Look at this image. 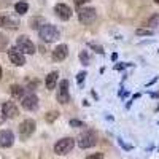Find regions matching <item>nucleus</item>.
Here are the masks:
<instances>
[{
  "mask_svg": "<svg viewBox=\"0 0 159 159\" xmlns=\"http://www.w3.org/2000/svg\"><path fill=\"white\" fill-rule=\"evenodd\" d=\"M38 37L43 40V42L46 43H52V42H56V40L61 37V32L57 30L56 25H52V24H42L40 25V29H38Z\"/></svg>",
  "mask_w": 159,
  "mask_h": 159,
  "instance_id": "1",
  "label": "nucleus"
},
{
  "mask_svg": "<svg viewBox=\"0 0 159 159\" xmlns=\"http://www.w3.org/2000/svg\"><path fill=\"white\" fill-rule=\"evenodd\" d=\"M73 147H75V140L72 137H64L57 140V143L54 145V153L57 156H65L73 150Z\"/></svg>",
  "mask_w": 159,
  "mask_h": 159,
  "instance_id": "2",
  "label": "nucleus"
},
{
  "mask_svg": "<svg viewBox=\"0 0 159 159\" xmlns=\"http://www.w3.org/2000/svg\"><path fill=\"white\" fill-rule=\"evenodd\" d=\"M96 18H97V11H96V8H91V7H83L81 10L78 11V19H80V22H83V24H92L96 21Z\"/></svg>",
  "mask_w": 159,
  "mask_h": 159,
  "instance_id": "3",
  "label": "nucleus"
},
{
  "mask_svg": "<svg viewBox=\"0 0 159 159\" xmlns=\"http://www.w3.org/2000/svg\"><path fill=\"white\" fill-rule=\"evenodd\" d=\"M96 143H97V135L94 132H84V134H81L78 139V147L81 150H88V148L96 147Z\"/></svg>",
  "mask_w": 159,
  "mask_h": 159,
  "instance_id": "4",
  "label": "nucleus"
},
{
  "mask_svg": "<svg viewBox=\"0 0 159 159\" xmlns=\"http://www.w3.org/2000/svg\"><path fill=\"white\" fill-rule=\"evenodd\" d=\"M16 46L24 54H34L35 52V45L32 43V40L27 35H19V38L16 40Z\"/></svg>",
  "mask_w": 159,
  "mask_h": 159,
  "instance_id": "5",
  "label": "nucleus"
},
{
  "mask_svg": "<svg viewBox=\"0 0 159 159\" xmlns=\"http://www.w3.org/2000/svg\"><path fill=\"white\" fill-rule=\"evenodd\" d=\"M21 105L24 110L27 111H35L38 108V97L34 94V92H29V94H24L21 97Z\"/></svg>",
  "mask_w": 159,
  "mask_h": 159,
  "instance_id": "6",
  "label": "nucleus"
},
{
  "mask_svg": "<svg viewBox=\"0 0 159 159\" xmlns=\"http://www.w3.org/2000/svg\"><path fill=\"white\" fill-rule=\"evenodd\" d=\"M8 57H10L11 64H15L16 67H22L25 64V54L18 46H13V48L8 49Z\"/></svg>",
  "mask_w": 159,
  "mask_h": 159,
  "instance_id": "7",
  "label": "nucleus"
},
{
  "mask_svg": "<svg viewBox=\"0 0 159 159\" xmlns=\"http://www.w3.org/2000/svg\"><path fill=\"white\" fill-rule=\"evenodd\" d=\"M57 102L62 105H67L70 102V91H69V81L62 80L57 88Z\"/></svg>",
  "mask_w": 159,
  "mask_h": 159,
  "instance_id": "8",
  "label": "nucleus"
},
{
  "mask_svg": "<svg viewBox=\"0 0 159 159\" xmlns=\"http://www.w3.org/2000/svg\"><path fill=\"white\" fill-rule=\"evenodd\" d=\"M35 129H37V123L34 121V119H24V121L19 124V135L22 139H27L35 132Z\"/></svg>",
  "mask_w": 159,
  "mask_h": 159,
  "instance_id": "9",
  "label": "nucleus"
},
{
  "mask_svg": "<svg viewBox=\"0 0 159 159\" xmlns=\"http://www.w3.org/2000/svg\"><path fill=\"white\" fill-rule=\"evenodd\" d=\"M15 143V134L10 129L0 130V148H10Z\"/></svg>",
  "mask_w": 159,
  "mask_h": 159,
  "instance_id": "10",
  "label": "nucleus"
},
{
  "mask_svg": "<svg viewBox=\"0 0 159 159\" xmlns=\"http://www.w3.org/2000/svg\"><path fill=\"white\" fill-rule=\"evenodd\" d=\"M54 13L57 15V18H61L62 21H69L72 18V8L69 5H65V3H57L54 7Z\"/></svg>",
  "mask_w": 159,
  "mask_h": 159,
  "instance_id": "11",
  "label": "nucleus"
},
{
  "mask_svg": "<svg viewBox=\"0 0 159 159\" xmlns=\"http://www.w3.org/2000/svg\"><path fill=\"white\" fill-rule=\"evenodd\" d=\"M0 27L10 29V30H16L19 27V22L16 18H11L8 15H0Z\"/></svg>",
  "mask_w": 159,
  "mask_h": 159,
  "instance_id": "12",
  "label": "nucleus"
},
{
  "mask_svg": "<svg viewBox=\"0 0 159 159\" xmlns=\"http://www.w3.org/2000/svg\"><path fill=\"white\" fill-rule=\"evenodd\" d=\"M67 56H69V46L65 43L57 45L54 49H52V61H56V62H62Z\"/></svg>",
  "mask_w": 159,
  "mask_h": 159,
  "instance_id": "13",
  "label": "nucleus"
},
{
  "mask_svg": "<svg viewBox=\"0 0 159 159\" xmlns=\"http://www.w3.org/2000/svg\"><path fill=\"white\" fill-rule=\"evenodd\" d=\"M2 110H3V115L7 119H13L18 116V107L15 102H3L2 103Z\"/></svg>",
  "mask_w": 159,
  "mask_h": 159,
  "instance_id": "14",
  "label": "nucleus"
},
{
  "mask_svg": "<svg viewBox=\"0 0 159 159\" xmlns=\"http://www.w3.org/2000/svg\"><path fill=\"white\" fill-rule=\"evenodd\" d=\"M57 76H59V73L57 72H51L48 76H46V81H45V84H46V89H54L56 88V84H57Z\"/></svg>",
  "mask_w": 159,
  "mask_h": 159,
  "instance_id": "15",
  "label": "nucleus"
},
{
  "mask_svg": "<svg viewBox=\"0 0 159 159\" xmlns=\"http://www.w3.org/2000/svg\"><path fill=\"white\" fill-rule=\"evenodd\" d=\"M11 96L15 97V99H19L24 96V88L19 86V84H13L11 86Z\"/></svg>",
  "mask_w": 159,
  "mask_h": 159,
  "instance_id": "16",
  "label": "nucleus"
},
{
  "mask_svg": "<svg viewBox=\"0 0 159 159\" xmlns=\"http://www.w3.org/2000/svg\"><path fill=\"white\" fill-rule=\"evenodd\" d=\"M15 10H16L18 15H25V13H27V10H29V5L25 3V2H18V3L15 5Z\"/></svg>",
  "mask_w": 159,
  "mask_h": 159,
  "instance_id": "17",
  "label": "nucleus"
},
{
  "mask_svg": "<svg viewBox=\"0 0 159 159\" xmlns=\"http://www.w3.org/2000/svg\"><path fill=\"white\" fill-rule=\"evenodd\" d=\"M157 25H159V15H154V16H151V18H150V21H148V27L156 29Z\"/></svg>",
  "mask_w": 159,
  "mask_h": 159,
  "instance_id": "18",
  "label": "nucleus"
},
{
  "mask_svg": "<svg viewBox=\"0 0 159 159\" xmlns=\"http://www.w3.org/2000/svg\"><path fill=\"white\" fill-rule=\"evenodd\" d=\"M78 57H80V61L83 62V65H89V54H88V51H81L78 54Z\"/></svg>",
  "mask_w": 159,
  "mask_h": 159,
  "instance_id": "19",
  "label": "nucleus"
},
{
  "mask_svg": "<svg viewBox=\"0 0 159 159\" xmlns=\"http://www.w3.org/2000/svg\"><path fill=\"white\" fill-rule=\"evenodd\" d=\"M69 124H70V127H75V129H80V127H84L86 126L83 121H80V119H70Z\"/></svg>",
  "mask_w": 159,
  "mask_h": 159,
  "instance_id": "20",
  "label": "nucleus"
},
{
  "mask_svg": "<svg viewBox=\"0 0 159 159\" xmlns=\"http://www.w3.org/2000/svg\"><path fill=\"white\" fill-rule=\"evenodd\" d=\"M59 118V113L57 111H49L46 116H45V119H46V121L48 123H52V121H56V119Z\"/></svg>",
  "mask_w": 159,
  "mask_h": 159,
  "instance_id": "21",
  "label": "nucleus"
},
{
  "mask_svg": "<svg viewBox=\"0 0 159 159\" xmlns=\"http://www.w3.org/2000/svg\"><path fill=\"white\" fill-rule=\"evenodd\" d=\"M135 34H137V35H140V37H142V35L147 37V35H153L154 32H153V29H137V30H135Z\"/></svg>",
  "mask_w": 159,
  "mask_h": 159,
  "instance_id": "22",
  "label": "nucleus"
},
{
  "mask_svg": "<svg viewBox=\"0 0 159 159\" xmlns=\"http://www.w3.org/2000/svg\"><path fill=\"white\" fill-rule=\"evenodd\" d=\"M86 72H80L78 75H76V83H78V86H81L83 83H84V78H86Z\"/></svg>",
  "mask_w": 159,
  "mask_h": 159,
  "instance_id": "23",
  "label": "nucleus"
},
{
  "mask_svg": "<svg viewBox=\"0 0 159 159\" xmlns=\"http://www.w3.org/2000/svg\"><path fill=\"white\" fill-rule=\"evenodd\" d=\"M7 45H8V38L3 34H0V49H5Z\"/></svg>",
  "mask_w": 159,
  "mask_h": 159,
  "instance_id": "24",
  "label": "nucleus"
},
{
  "mask_svg": "<svg viewBox=\"0 0 159 159\" xmlns=\"http://www.w3.org/2000/svg\"><path fill=\"white\" fill-rule=\"evenodd\" d=\"M89 46H91L92 49H94L96 52H99V54H103V52H105V51H103V48H102V46H99V45H96V43H89Z\"/></svg>",
  "mask_w": 159,
  "mask_h": 159,
  "instance_id": "25",
  "label": "nucleus"
},
{
  "mask_svg": "<svg viewBox=\"0 0 159 159\" xmlns=\"http://www.w3.org/2000/svg\"><path fill=\"white\" fill-rule=\"evenodd\" d=\"M103 157V154H100V153H96V154H89L88 156V159H102Z\"/></svg>",
  "mask_w": 159,
  "mask_h": 159,
  "instance_id": "26",
  "label": "nucleus"
},
{
  "mask_svg": "<svg viewBox=\"0 0 159 159\" xmlns=\"http://www.w3.org/2000/svg\"><path fill=\"white\" fill-rule=\"evenodd\" d=\"M118 143H119V145H121V147H123L124 150H130V148H132V147H130V145H126V143H124V142H123L121 139H119V140H118Z\"/></svg>",
  "mask_w": 159,
  "mask_h": 159,
  "instance_id": "27",
  "label": "nucleus"
},
{
  "mask_svg": "<svg viewBox=\"0 0 159 159\" xmlns=\"http://www.w3.org/2000/svg\"><path fill=\"white\" fill-rule=\"evenodd\" d=\"M5 115H3V110H2V103H0V123H3L5 121Z\"/></svg>",
  "mask_w": 159,
  "mask_h": 159,
  "instance_id": "28",
  "label": "nucleus"
},
{
  "mask_svg": "<svg viewBox=\"0 0 159 159\" xmlns=\"http://www.w3.org/2000/svg\"><path fill=\"white\" fill-rule=\"evenodd\" d=\"M86 2H89V0H75V5H78V7H83Z\"/></svg>",
  "mask_w": 159,
  "mask_h": 159,
  "instance_id": "29",
  "label": "nucleus"
},
{
  "mask_svg": "<svg viewBox=\"0 0 159 159\" xmlns=\"http://www.w3.org/2000/svg\"><path fill=\"white\" fill-rule=\"evenodd\" d=\"M118 59V54H116V52H113V54H111V61H116Z\"/></svg>",
  "mask_w": 159,
  "mask_h": 159,
  "instance_id": "30",
  "label": "nucleus"
},
{
  "mask_svg": "<svg viewBox=\"0 0 159 159\" xmlns=\"http://www.w3.org/2000/svg\"><path fill=\"white\" fill-rule=\"evenodd\" d=\"M0 80H2V67H0Z\"/></svg>",
  "mask_w": 159,
  "mask_h": 159,
  "instance_id": "31",
  "label": "nucleus"
},
{
  "mask_svg": "<svg viewBox=\"0 0 159 159\" xmlns=\"http://www.w3.org/2000/svg\"><path fill=\"white\" fill-rule=\"evenodd\" d=\"M154 2H156V3H157V5H159V0H154Z\"/></svg>",
  "mask_w": 159,
  "mask_h": 159,
  "instance_id": "32",
  "label": "nucleus"
}]
</instances>
